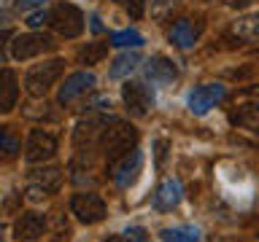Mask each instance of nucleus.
Masks as SVG:
<instances>
[{
	"instance_id": "nucleus-1",
	"label": "nucleus",
	"mask_w": 259,
	"mask_h": 242,
	"mask_svg": "<svg viewBox=\"0 0 259 242\" xmlns=\"http://www.w3.org/2000/svg\"><path fill=\"white\" fill-rule=\"evenodd\" d=\"M135 143H138V132L133 124L119 121V118H108V124H105L103 135H100V145H103V153L108 159V164L127 156L135 148Z\"/></svg>"
},
{
	"instance_id": "nucleus-2",
	"label": "nucleus",
	"mask_w": 259,
	"mask_h": 242,
	"mask_svg": "<svg viewBox=\"0 0 259 242\" xmlns=\"http://www.w3.org/2000/svg\"><path fill=\"white\" fill-rule=\"evenodd\" d=\"M65 70V62L57 56V59H49V62H40V65H32V68L24 73V89H27L30 97H44L49 89L57 84V78L62 76Z\"/></svg>"
},
{
	"instance_id": "nucleus-3",
	"label": "nucleus",
	"mask_w": 259,
	"mask_h": 242,
	"mask_svg": "<svg viewBox=\"0 0 259 242\" xmlns=\"http://www.w3.org/2000/svg\"><path fill=\"white\" fill-rule=\"evenodd\" d=\"M46 22L52 24L62 38H78L81 32H84V14H81L73 3H57L52 11H49Z\"/></svg>"
},
{
	"instance_id": "nucleus-4",
	"label": "nucleus",
	"mask_w": 259,
	"mask_h": 242,
	"mask_svg": "<svg viewBox=\"0 0 259 242\" xmlns=\"http://www.w3.org/2000/svg\"><path fill=\"white\" fill-rule=\"evenodd\" d=\"M70 213L76 215L81 223L89 226V223H100L108 210H105L103 197H97L95 191H78L70 197Z\"/></svg>"
},
{
	"instance_id": "nucleus-5",
	"label": "nucleus",
	"mask_w": 259,
	"mask_h": 242,
	"mask_svg": "<svg viewBox=\"0 0 259 242\" xmlns=\"http://www.w3.org/2000/svg\"><path fill=\"white\" fill-rule=\"evenodd\" d=\"M54 48V38L46 35V32H24V35H16L11 43V56L14 59H32V56H40Z\"/></svg>"
},
{
	"instance_id": "nucleus-6",
	"label": "nucleus",
	"mask_w": 259,
	"mask_h": 242,
	"mask_svg": "<svg viewBox=\"0 0 259 242\" xmlns=\"http://www.w3.org/2000/svg\"><path fill=\"white\" fill-rule=\"evenodd\" d=\"M62 186V169L60 167H38L27 175V194L30 199H44L60 191Z\"/></svg>"
},
{
	"instance_id": "nucleus-7",
	"label": "nucleus",
	"mask_w": 259,
	"mask_h": 242,
	"mask_svg": "<svg viewBox=\"0 0 259 242\" xmlns=\"http://www.w3.org/2000/svg\"><path fill=\"white\" fill-rule=\"evenodd\" d=\"M57 153V135H52L49 129H32L27 135V145H24V159L32 164L52 159Z\"/></svg>"
},
{
	"instance_id": "nucleus-8",
	"label": "nucleus",
	"mask_w": 259,
	"mask_h": 242,
	"mask_svg": "<svg viewBox=\"0 0 259 242\" xmlns=\"http://www.w3.org/2000/svg\"><path fill=\"white\" fill-rule=\"evenodd\" d=\"M121 97H124V105L133 116H146L154 108V92L141 81H127L121 86Z\"/></svg>"
},
{
	"instance_id": "nucleus-9",
	"label": "nucleus",
	"mask_w": 259,
	"mask_h": 242,
	"mask_svg": "<svg viewBox=\"0 0 259 242\" xmlns=\"http://www.w3.org/2000/svg\"><path fill=\"white\" fill-rule=\"evenodd\" d=\"M141 167H143V153L133 148L127 153V156H121L119 161H113L111 164V177H113V183L119 186V189H127V186H133L135 183V177L138 172H141Z\"/></svg>"
},
{
	"instance_id": "nucleus-10",
	"label": "nucleus",
	"mask_w": 259,
	"mask_h": 242,
	"mask_svg": "<svg viewBox=\"0 0 259 242\" xmlns=\"http://www.w3.org/2000/svg\"><path fill=\"white\" fill-rule=\"evenodd\" d=\"M224 100V86L222 84H202L197 89H192L189 94V110L194 116H205L216 102Z\"/></svg>"
},
{
	"instance_id": "nucleus-11",
	"label": "nucleus",
	"mask_w": 259,
	"mask_h": 242,
	"mask_svg": "<svg viewBox=\"0 0 259 242\" xmlns=\"http://www.w3.org/2000/svg\"><path fill=\"white\" fill-rule=\"evenodd\" d=\"M92 86H95V73H89V70H78V73H73V76H68V78H65V84L60 86L57 102H60V105H68V102L76 100V97L87 94Z\"/></svg>"
},
{
	"instance_id": "nucleus-12",
	"label": "nucleus",
	"mask_w": 259,
	"mask_h": 242,
	"mask_svg": "<svg viewBox=\"0 0 259 242\" xmlns=\"http://www.w3.org/2000/svg\"><path fill=\"white\" fill-rule=\"evenodd\" d=\"M184 199V186L178 177H165L154 194V207L157 210H176Z\"/></svg>"
},
{
	"instance_id": "nucleus-13",
	"label": "nucleus",
	"mask_w": 259,
	"mask_h": 242,
	"mask_svg": "<svg viewBox=\"0 0 259 242\" xmlns=\"http://www.w3.org/2000/svg\"><path fill=\"white\" fill-rule=\"evenodd\" d=\"M46 229V218L40 213H22L14 223V237L19 242H32L38 239Z\"/></svg>"
},
{
	"instance_id": "nucleus-14",
	"label": "nucleus",
	"mask_w": 259,
	"mask_h": 242,
	"mask_svg": "<svg viewBox=\"0 0 259 242\" xmlns=\"http://www.w3.org/2000/svg\"><path fill=\"white\" fill-rule=\"evenodd\" d=\"M146 78L151 81V84H170V81L178 78V68L173 59H167V56H151L149 62H146Z\"/></svg>"
},
{
	"instance_id": "nucleus-15",
	"label": "nucleus",
	"mask_w": 259,
	"mask_h": 242,
	"mask_svg": "<svg viewBox=\"0 0 259 242\" xmlns=\"http://www.w3.org/2000/svg\"><path fill=\"white\" fill-rule=\"evenodd\" d=\"M19 100V81L11 68H0V113H8L16 108Z\"/></svg>"
},
{
	"instance_id": "nucleus-16",
	"label": "nucleus",
	"mask_w": 259,
	"mask_h": 242,
	"mask_svg": "<svg viewBox=\"0 0 259 242\" xmlns=\"http://www.w3.org/2000/svg\"><path fill=\"white\" fill-rule=\"evenodd\" d=\"M232 124L243 132L259 137V102H243L232 110Z\"/></svg>"
},
{
	"instance_id": "nucleus-17",
	"label": "nucleus",
	"mask_w": 259,
	"mask_h": 242,
	"mask_svg": "<svg viewBox=\"0 0 259 242\" xmlns=\"http://www.w3.org/2000/svg\"><path fill=\"white\" fill-rule=\"evenodd\" d=\"M230 32L235 35L238 43H256L259 40V14H248V16L235 19Z\"/></svg>"
},
{
	"instance_id": "nucleus-18",
	"label": "nucleus",
	"mask_w": 259,
	"mask_h": 242,
	"mask_svg": "<svg viewBox=\"0 0 259 242\" xmlns=\"http://www.w3.org/2000/svg\"><path fill=\"white\" fill-rule=\"evenodd\" d=\"M197 35H200V27H194L192 19H178L170 30V40L178 46V48H192L197 43Z\"/></svg>"
},
{
	"instance_id": "nucleus-19",
	"label": "nucleus",
	"mask_w": 259,
	"mask_h": 242,
	"mask_svg": "<svg viewBox=\"0 0 259 242\" xmlns=\"http://www.w3.org/2000/svg\"><path fill=\"white\" fill-rule=\"evenodd\" d=\"M19 148H22L19 132H16L11 124H3V127H0V161L16 159V156H19Z\"/></svg>"
},
{
	"instance_id": "nucleus-20",
	"label": "nucleus",
	"mask_w": 259,
	"mask_h": 242,
	"mask_svg": "<svg viewBox=\"0 0 259 242\" xmlns=\"http://www.w3.org/2000/svg\"><path fill=\"white\" fill-rule=\"evenodd\" d=\"M138 65H141V54L138 51H124V54H119L116 59H113L108 76L111 78H124V76H130V73L138 68Z\"/></svg>"
},
{
	"instance_id": "nucleus-21",
	"label": "nucleus",
	"mask_w": 259,
	"mask_h": 242,
	"mask_svg": "<svg viewBox=\"0 0 259 242\" xmlns=\"http://www.w3.org/2000/svg\"><path fill=\"white\" fill-rule=\"evenodd\" d=\"M162 242H200V229L197 226H173V229L159 231Z\"/></svg>"
},
{
	"instance_id": "nucleus-22",
	"label": "nucleus",
	"mask_w": 259,
	"mask_h": 242,
	"mask_svg": "<svg viewBox=\"0 0 259 242\" xmlns=\"http://www.w3.org/2000/svg\"><path fill=\"white\" fill-rule=\"evenodd\" d=\"M143 43L146 40L138 30H119L111 35V46H119V48H141Z\"/></svg>"
},
{
	"instance_id": "nucleus-23",
	"label": "nucleus",
	"mask_w": 259,
	"mask_h": 242,
	"mask_svg": "<svg viewBox=\"0 0 259 242\" xmlns=\"http://www.w3.org/2000/svg\"><path fill=\"white\" fill-rule=\"evenodd\" d=\"M105 54H108V46H105V43H87L78 51V62L81 65H97Z\"/></svg>"
},
{
	"instance_id": "nucleus-24",
	"label": "nucleus",
	"mask_w": 259,
	"mask_h": 242,
	"mask_svg": "<svg viewBox=\"0 0 259 242\" xmlns=\"http://www.w3.org/2000/svg\"><path fill=\"white\" fill-rule=\"evenodd\" d=\"M119 3H124L127 14L133 16V19H141L143 11H146V0H119Z\"/></svg>"
},
{
	"instance_id": "nucleus-25",
	"label": "nucleus",
	"mask_w": 259,
	"mask_h": 242,
	"mask_svg": "<svg viewBox=\"0 0 259 242\" xmlns=\"http://www.w3.org/2000/svg\"><path fill=\"white\" fill-rule=\"evenodd\" d=\"M124 242H149V234H146L143 226H130L124 231Z\"/></svg>"
},
{
	"instance_id": "nucleus-26",
	"label": "nucleus",
	"mask_w": 259,
	"mask_h": 242,
	"mask_svg": "<svg viewBox=\"0 0 259 242\" xmlns=\"http://www.w3.org/2000/svg\"><path fill=\"white\" fill-rule=\"evenodd\" d=\"M176 3H178V0H151V14L154 16H162L167 8H173Z\"/></svg>"
},
{
	"instance_id": "nucleus-27",
	"label": "nucleus",
	"mask_w": 259,
	"mask_h": 242,
	"mask_svg": "<svg viewBox=\"0 0 259 242\" xmlns=\"http://www.w3.org/2000/svg\"><path fill=\"white\" fill-rule=\"evenodd\" d=\"M46 19H49V11H38V14H30L27 16V24L35 30V27H40V24H46Z\"/></svg>"
},
{
	"instance_id": "nucleus-28",
	"label": "nucleus",
	"mask_w": 259,
	"mask_h": 242,
	"mask_svg": "<svg viewBox=\"0 0 259 242\" xmlns=\"http://www.w3.org/2000/svg\"><path fill=\"white\" fill-rule=\"evenodd\" d=\"M14 38V32L11 30H3V32H0V62H6V40H11Z\"/></svg>"
},
{
	"instance_id": "nucleus-29",
	"label": "nucleus",
	"mask_w": 259,
	"mask_h": 242,
	"mask_svg": "<svg viewBox=\"0 0 259 242\" xmlns=\"http://www.w3.org/2000/svg\"><path fill=\"white\" fill-rule=\"evenodd\" d=\"M46 0H16V8L19 11H27V8H35V6H44Z\"/></svg>"
},
{
	"instance_id": "nucleus-30",
	"label": "nucleus",
	"mask_w": 259,
	"mask_h": 242,
	"mask_svg": "<svg viewBox=\"0 0 259 242\" xmlns=\"http://www.w3.org/2000/svg\"><path fill=\"white\" fill-rule=\"evenodd\" d=\"M254 3H256V0H227V6H230V8H238V11H240V8L254 6Z\"/></svg>"
},
{
	"instance_id": "nucleus-31",
	"label": "nucleus",
	"mask_w": 259,
	"mask_h": 242,
	"mask_svg": "<svg viewBox=\"0 0 259 242\" xmlns=\"http://www.w3.org/2000/svg\"><path fill=\"white\" fill-rule=\"evenodd\" d=\"M92 30H95V32H103V24H100V19H97V16H92Z\"/></svg>"
},
{
	"instance_id": "nucleus-32",
	"label": "nucleus",
	"mask_w": 259,
	"mask_h": 242,
	"mask_svg": "<svg viewBox=\"0 0 259 242\" xmlns=\"http://www.w3.org/2000/svg\"><path fill=\"white\" fill-rule=\"evenodd\" d=\"M251 97H256V102H259V89H251Z\"/></svg>"
},
{
	"instance_id": "nucleus-33",
	"label": "nucleus",
	"mask_w": 259,
	"mask_h": 242,
	"mask_svg": "<svg viewBox=\"0 0 259 242\" xmlns=\"http://www.w3.org/2000/svg\"><path fill=\"white\" fill-rule=\"evenodd\" d=\"M105 242H124V239H119V237H108Z\"/></svg>"
},
{
	"instance_id": "nucleus-34",
	"label": "nucleus",
	"mask_w": 259,
	"mask_h": 242,
	"mask_svg": "<svg viewBox=\"0 0 259 242\" xmlns=\"http://www.w3.org/2000/svg\"><path fill=\"white\" fill-rule=\"evenodd\" d=\"M202 3H210V0H202Z\"/></svg>"
}]
</instances>
